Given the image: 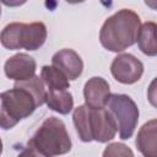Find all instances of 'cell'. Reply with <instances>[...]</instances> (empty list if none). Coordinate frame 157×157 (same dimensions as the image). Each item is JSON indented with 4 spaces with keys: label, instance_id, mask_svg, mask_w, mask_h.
I'll return each mask as SVG.
<instances>
[{
    "label": "cell",
    "instance_id": "6da1fadb",
    "mask_svg": "<svg viewBox=\"0 0 157 157\" xmlns=\"http://www.w3.org/2000/svg\"><path fill=\"white\" fill-rule=\"evenodd\" d=\"M140 28V16L130 9H121L103 22L99 31V42L104 49L120 53L137 42Z\"/></svg>",
    "mask_w": 157,
    "mask_h": 157
},
{
    "label": "cell",
    "instance_id": "7a4b0ae2",
    "mask_svg": "<svg viewBox=\"0 0 157 157\" xmlns=\"http://www.w3.org/2000/svg\"><path fill=\"white\" fill-rule=\"evenodd\" d=\"M28 146L43 157H56L70 152L72 142L64 121L56 117H49L28 140Z\"/></svg>",
    "mask_w": 157,
    "mask_h": 157
},
{
    "label": "cell",
    "instance_id": "3957f363",
    "mask_svg": "<svg viewBox=\"0 0 157 157\" xmlns=\"http://www.w3.org/2000/svg\"><path fill=\"white\" fill-rule=\"evenodd\" d=\"M47 34V27L43 22H11L1 31L0 40L1 45L10 50L23 48L34 52L45 43Z\"/></svg>",
    "mask_w": 157,
    "mask_h": 157
},
{
    "label": "cell",
    "instance_id": "277c9868",
    "mask_svg": "<svg viewBox=\"0 0 157 157\" xmlns=\"http://www.w3.org/2000/svg\"><path fill=\"white\" fill-rule=\"evenodd\" d=\"M0 126L12 129L20 120L28 118L38 107L34 97L25 88L13 86L0 94Z\"/></svg>",
    "mask_w": 157,
    "mask_h": 157
},
{
    "label": "cell",
    "instance_id": "5b68a950",
    "mask_svg": "<svg viewBox=\"0 0 157 157\" xmlns=\"http://www.w3.org/2000/svg\"><path fill=\"white\" fill-rule=\"evenodd\" d=\"M105 108L110 112L117 123L119 137L121 140H129L134 135L140 115L134 99L128 94L112 93Z\"/></svg>",
    "mask_w": 157,
    "mask_h": 157
},
{
    "label": "cell",
    "instance_id": "8992f818",
    "mask_svg": "<svg viewBox=\"0 0 157 157\" xmlns=\"http://www.w3.org/2000/svg\"><path fill=\"white\" fill-rule=\"evenodd\" d=\"M117 123L107 108L90 107V136L92 141L105 144L117 135Z\"/></svg>",
    "mask_w": 157,
    "mask_h": 157
},
{
    "label": "cell",
    "instance_id": "52a82bcc",
    "mask_svg": "<svg viewBox=\"0 0 157 157\" xmlns=\"http://www.w3.org/2000/svg\"><path fill=\"white\" fill-rule=\"evenodd\" d=\"M113 77L123 85L137 82L144 74V64L132 54L123 53L117 55L110 64Z\"/></svg>",
    "mask_w": 157,
    "mask_h": 157
},
{
    "label": "cell",
    "instance_id": "ba28073f",
    "mask_svg": "<svg viewBox=\"0 0 157 157\" xmlns=\"http://www.w3.org/2000/svg\"><path fill=\"white\" fill-rule=\"evenodd\" d=\"M36 60L26 53H17L10 56L4 64L5 75L16 82L26 81L36 76Z\"/></svg>",
    "mask_w": 157,
    "mask_h": 157
},
{
    "label": "cell",
    "instance_id": "9c48e42d",
    "mask_svg": "<svg viewBox=\"0 0 157 157\" xmlns=\"http://www.w3.org/2000/svg\"><path fill=\"white\" fill-rule=\"evenodd\" d=\"M110 96L109 83L101 76L88 78L83 86L85 104L91 108H105Z\"/></svg>",
    "mask_w": 157,
    "mask_h": 157
},
{
    "label": "cell",
    "instance_id": "30bf717a",
    "mask_svg": "<svg viewBox=\"0 0 157 157\" xmlns=\"http://www.w3.org/2000/svg\"><path fill=\"white\" fill-rule=\"evenodd\" d=\"M52 65L60 70L69 81L76 80L83 71V61L81 56L70 48H64L52 56Z\"/></svg>",
    "mask_w": 157,
    "mask_h": 157
},
{
    "label": "cell",
    "instance_id": "8fae6325",
    "mask_svg": "<svg viewBox=\"0 0 157 157\" xmlns=\"http://www.w3.org/2000/svg\"><path fill=\"white\" fill-rule=\"evenodd\" d=\"M135 145L144 157H157V119L146 121L139 129Z\"/></svg>",
    "mask_w": 157,
    "mask_h": 157
},
{
    "label": "cell",
    "instance_id": "7c38bea8",
    "mask_svg": "<svg viewBox=\"0 0 157 157\" xmlns=\"http://www.w3.org/2000/svg\"><path fill=\"white\" fill-rule=\"evenodd\" d=\"M137 47L147 56H157V23L147 21L141 25L137 34Z\"/></svg>",
    "mask_w": 157,
    "mask_h": 157
},
{
    "label": "cell",
    "instance_id": "4fadbf2b",
    "mask_svg": "<svg viewBox=\"0 0 157 157\" xmlns=\"http://www.w3.org/2000/svg\"><path fill=\"white\" fill-rule=\"evenodd\" d=\"M45 103L49 109L63 115L69 114L74 109V98L67 90L65 91L48 90Z\"/></svg>",
    "mask_w": 157,
    "mask_h": 157
},
{
    "label": "cell",
    "instance_id": "5bb4252c",
    "mask_svg": "<svg viewBox=\"0 0 157 157\" xmlns=\"http://www.w3.org/2000/svg\"><path fill=\"white\" fill-rule=\"evenodd\" d=\"M40 77L44 85L48 87V90L65 91L70 88L69 78L53 65H44L40 70Z\"/></svg>",
    "mask_w": 157,
    "mask_h": 157
},
{
    "label": "cell",
    "instance_id": "9a60e30c",
    "mask_svg": "<svg viewBox=\"0 0 157 157\" xmlns=\"http://www.w3.org/2000/svg\"><path fill=\"white\" fill-rule=\"evenodd\" d=\"M72 121L76 129V132L82 142H91L90 136V107L86 104L78 105L74 109Z\"/></svg>",
    "mask_w": 157,
    "mask_h": 157
},
{
    "label": "cell",
    "instance_id": "2e32d148",
    "mask_svg": "<svg viewBox=\"0 0 157 157\" xmlns=\"http://www.w3.org/2000/svg\"><path fill=\"white\" fill-rule=\"evenodd\" d=\"M13 86L22 87V88L27 90V91L34 97V99H36L38 107L45 103L48 91H45L44 82H43V80H42L40 76H37V75H36V76H33V77L29 78V80L21 81V82H15Z\"/></svg>",
    "mask_w": 157,
    "mask_h": 157
},
{
    "label": "cell",
    "instance_id": "e0dca14e",
    "mask_svg": "<svg viewBox=\"0 0 157 157\" xmlns=\"http://www.w3.org/2000/svg\"><path fill=\"white\" fill-rule=\"evenodd\" d=\"M102 157H135L132 150L123 142H112L104 151Z\"/></svg>",
    "mask_w": 157,
    "mask_h": 157
},
{
    "label": "cell",
    "instance_id": "ac0fdd59",
    "mask_svg": "<svg viewBox=\"0 0 157 157\" xmlns=\"http://www.w3.org/2000/svg\"><path fill=\"white\" fill-rule=\"evenodd\" d=\"M147 99L150 104L157 108V77H155L147 88Z\"/></svg>",
    "mask_w": 157,
    "mask_h": 157
},
{
    "label": "cell",
    "instance_id": "d6986e66",
    "mask_svg": "<svg viewBox=\"0 0 157 157\" xmlns=\"http://www.w3.org/2000/svg\"><path fill=\"white\" fill-rule=\"evenodd\" d=\"M17 157H43V156H42L37 150H34L33 147L27 146V147H25V148L18 153Z\"/></svg>",
    "mask_w": 157,
    "mask_h": 157
},
{
    "label": "cell",
    "instance_id": "ffe728a7",
    "mask_svg": "<svg viewBox=\"0 0 157 157\" xmlns=\"http://www.w3.org/2000/svg\"><path fill=\"white\" fill-rule=\"evenodd\" d=\"M145 4H146L147 6H151L152 9H157V4H155V2H150V1H145Z\"/></svg>",
    "mask_w": 157,
    "mask_h": 157
}]
</instances>
